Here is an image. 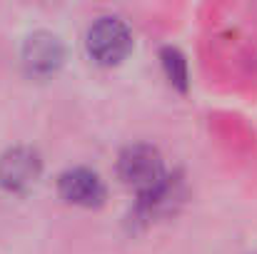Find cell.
<instances>
[{
    "mask_svg": "<svg viewBox=\"0 0 257 254\" xmlns=\"http://www.w3.org/2000/svg\"><path fill=\"white\" fill-rule=\"evenodd\" d=\"M160 65H163V73L168 78V83L177 90V92H187L190 90V68H187V58L180 48L175 45H165L160 50Z\"/></svg>",
    "mask_w": 257,
    "mask_h": 254,
    "instance_id": "7",
    "label": "cell"
},
{
    "mask_svg": "<svg viewBox=\"0 0 257 254\" xmlns=\"http://www.w3.org/2000/svg\"><path fill=\"white\" fill-rule=\"evenodd\" d=\"M43 174V157L35 147L18 145L0 155V187L13 194H23Z\"/></svg>",
    "mask_w": 257,
    "mask_h": 254,
    "instance_id": "3",
    "label": "cell"
},
{
    "mask_svg": "<svg viewBox=\"0 0 257 254\" xmlns=\"http://www.w3.org/2000/svg\"><path fill=\"white\" fill-rule=\"evenodd\" d=\"M165 174H168L165 160L155 145L135 142V145H127L117 157V177L122 179V184L133 187L138 194L153 189L158 182H163Z\"/></svg>",
    "mask_w": 257,
    "mask_h": 254,
    "instance_id": "2",
    "label": "cell"
},
{
    "mask_svg": "<svg viewBox=\"0 0 257 254\" xmlns=\"http://www.w3.org/2000/svg\"><path fill=\"white\" fill-rule=\"evenodd\" d=\"M58 194L75 207L97 209L105 204L107 187L102 177L90 167H70L58 177Z\"/></svg>",
    "mask_w": 257,
    "mask_h": 254,
    "instance_id": "5",
    "label": "cell"
},
{
    "mask_svg": "<svg viewBox=\"0 0 257 254\" xmlns=\"http://www.w3.org/2000/svg\"><path fill=\"white\" fill-rule=\"evenodd\" d=\"M20 60H23V68L28 75L50 78L65 63V45L58 35H53L48 30H38V33L25 38L23 50H20Z\"/></svg>",
    "mask_w": 257,
    "mask_h": 254,
    "instance_id": "4",
    "label": "cell"
},
{
    "mask_svg": "<svg viewBox=\"0 0 257 254\" xmlns=\"http://www.w3.org/2000/svg\"><path fill=\"white\" fill-rule=\"evenodd\" d=\"M85 50L100 68H115L133 53V33L125 20L115 15L97 18L85 35Z\"/></svg>",
    "mask_w": 257,
    "mask_h": 254,
    "instance_id": "1",
    "label": "cell"
},
{
    "mask_svg": "<svg viewBox=\"0 0 257 254\" xmlns=\"http://www.w3.org/2000/svg\"><path fill=\"white\" fill-rule=\"evenodd\" d=\"M180 197H182V177L177 172L175 174L168 172L163 177V182H158L153 189L138 194L135 207L130 212V219H135L140 224H150L153 219L172 212V207L180 202Z\"/></svg>",
    "mask_w": 257,
    "mask_h": 254,
    "instance_id": "6",
    "label": "cell"
}]
</instances>
